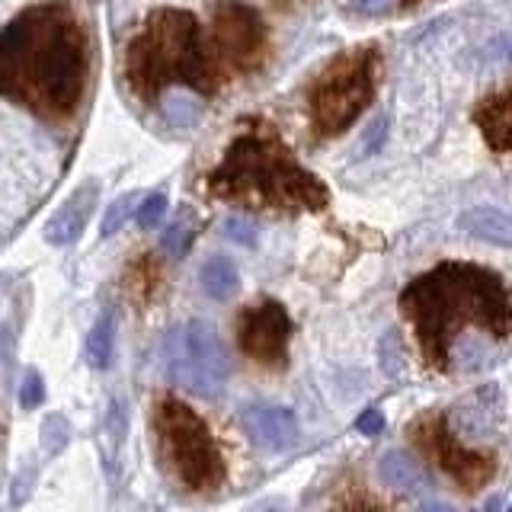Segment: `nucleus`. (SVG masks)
Masks as SVG:
<instances>
[{
  "label": "nucleus",
  "mask_w": 512,
  "mask_h": 512,
  "mask_svg": "<svg viewBox=\"0 0 512 512\" xmlns=\"http://www.w3.org/2000/svg\"><path fill=\"white\" fill-rule=\"evenodd\" d=\"M116 314L103 311L100 317L93 320L90 336H87V362L93 368H109L112 365V352H116Z\"/></svg>",
  "instance_id": "nucleus-19"
},
{
  "label": "nucleus",
  "mask_w": 512,
  "mask_h": 512,
  "mask_svg": "<svg viewBox=\"0 0 512 512\" xmlns=\"http://www.w3.org/2000/svg\"><path fill=\"white\" fill-rule=\"evenodd\" d=\"M224 234H228L240 247H256V224L247 221V218H240V215L224 221Z\"/></svg>",
  "instance_id": "nucleus-25"
},
{
  "label": "nucleus",
  "mask_w": 512,
  "mask_h": 512,
  "mask_svg": "<svg viewBox=\"0 0 512 512\" xmlns=\"http://www.w3.org/2000/svg\"><path fill=\"white\" fill-rule=\"evenodd\" d=\"M138 199H141L138 192H125V196H119L116 202H112V205L106 208V218H103V231H100V237L119 234V231L125 228V221L132 218V208H135Z\"/></svg>",
  "instance_id": "nucleus-21"
},
{
  "label": "nucleus",
  "mask_w": 512,
  "mask_h": 512,
  "mask_svg": "<svg viewBox=\"0 0 512 512\" xmlns=\"http://www.w3.org/2000/svg\"><path fill=\"white\" fill-rule=\"evenodd\" d=\"M458 228L477 240H487V244L512 247V218L503 215L500 208H490V205L468 208V212L458 215Z\"/></svg>",
  "instance_id": "nucleus-15"
},
{
  "label": "nucleus",
  "mask_w": 512,
  "mask_h": 512,
  "mask_svg": "<svg viewBox=\"0 0 512 512\" xmlns=\"http://www.w3.org/2000/svg\"><path fill=\"white\" fill-rule=\"evenodd\" d=\"M167 215V196H160V192H154V196H144L141 205H138V224L144 231H151L160 224V218Z\"/></svg>",
  "instance_id": "nucleus-23"
},
{
  "label": "nucleus",
  "mask_w": 512,
  "mask_h": 512,
  "mask_svg": "<svg viewBox=\"0 0 512 512\" xmlns=\"http://www.w3.org/2000/svg\"><path fill=\"white\" fill-rule=\"evenodd\" d=\"M100 199V183H84L71 192V199L64 202L58 212L48 218L45 224V240L52 247H71L77 244L80 237L87 231V221L93 215V205Z\"/></svg>",
  "instance_id": "nucleus-12"
},
{
  "label": "nucleus",
  "mask_w": 512,
  "mask_h": 512,
  "mask_svg": "<svg viewBox=\"0 0 512 512\" xmlns=\"http://www.w3.org/2000/svg\"><path fill=\"white\" fill-rule=\"evenodd\" d=\"M208 192L269 212H317L327 205V186L269 128H247L231 141L208 173Z\"/></svg>",
  "instance_id": "nucleus-3"
},
{
  "label": "nucleus",
  "mask_w": 512,
  "mask_h": 512,
  "mask_svg": "<svg viewBox=\"0 0 512 512\" xmlns=\"http://www.w3.org/2000/svg\"><path fill=\"white\" fill-rule=\"evenodd\" d=\"M378 474L381 480L388 484L391 490L397 493H423L429 487V480L423 474V468L416 464L410 455L404 452H388V455H381L378 461Z\"/></svg>",
  "instance_id": "nucleus-16"
},
{
  "label": "nucleus",
  "mask_w": 512,
  "mask_h": 512,
  "mask_svg": "<svg viewBox=\"0 0 512 512\" xmlns=\"http://www.w3.org/2000/svg\"><path fill=\"white\" fill-rule=\"evenodd\" d=\"M240 423H244L247 436L253 445H260L263 452H288L298 436V416L288 407H276V404H250L240 410Z\"/></svg>",
  "instance_id": "nucleus-11"
},
{
  "label": "nucleus",
  "mask_w": 512,
  "mask_h": 512,
  "mask_svg": "<svg viewBox=\"0 0 512 512\" xmlns=\"http://www.w3.org/2000/svg\"><path fill=\"white\" fill-rule=\"evenodd\" d=\"M215 52L237 74H253L266 61L269 32L263 16L240 0L215 4Z\"/></svg>",
  "instance_id": "nucleus-9"
},
{
  "label": "nucleus",
  "mask_w": 512,
  "mask_h": 512,
  "mask_svg": "<svg viewBox=\"0 0 512 512\" xmlns=\"http://www.w3.org/2000/svg\"><path fill=\"white\" fill-rule=\"evenodd\" d=\"M279 4H282V7H292V4H295V0H279Z\"/></svg>",
  "instance_id": "nucleus-30"
},
{
  "label": "nucleus",
  "mask_w": 512,
  "mask_h": 512,
  "mask_svg": "<svg viewBox=\"0 0 512 512\" xmlns=\"http://www.w3.org/2000/svg\"><path fill=\"white\" fill-rule=\"evenodd\" d=\"M461 423H448L455 432H468L471 439H480L487 436V432H493L496 426H500L503 420V397H500V388L496 384H484L480 391H474L468 400H461V404L455 407ZM448 420V416H445Z\"/></svg>",
  "instance_id": "nucleus-13"
},
{
  "label": "nucleus",
  "mask_w": 512,
  "mask_h": 512,
  "mask_svg": "<svg viewBox=\"0 0 512 512\" xmlns=\"http://www.w3.org/2000/svg\"><path fill=\"white\" fill-rule=\"evenodd\" d=\"M42 400H45V378L39 372H26V378L20 384V404L26 410H36V407H42Z\"/></svg>",
  "instance_id": "nucleus-24"
},
{
  "label": "nucleus",
  "mask_w": 512,
  "mask_h": 512,
  "mask_svg": "<svg viewBox=\"0 0 512 512\" xmlns=\"http://www.w3.org/2000/svg\"><path fill=\"white\" fill-rule=\"evenodd\" d=\"M474 122L493 151L512 154V87L480 100L474 109Z\"/></svg>",
  "instance_id": "nucleus-14"
},
{
  "label": "nucleus",
  "mask_w": 512,
  "mask_h": 512,
  "mask_svg": "<svg viewBox=\"0 0 512 512\" xmlns=\"http://www.w3.org/2000/svg\"><path fill=\"white\" fill-rule=\"evenodd\" d=\"M199 20L189 10H154L125 48V87L138 103H154L170 87L218 90V68Z\"/></svg>",
  "instance_id": "nucleus-4"
},
{
  "label": "nucleus",
  "mask_w": 512,
  "mask_h": 512,
  "mask_svg": "<svg viewBox=\"0 0 512 512\" xmlns=\"http://www.w3.org/2000/svg\"><path fill=\"white\" fill-rule=\"evenodd\" d=\"M68 439H71V426H68V420L64 416H48V420L42 423V445L48 448L52 455H58L64 445H68Z\"/></svg>",
  "instance_id": "nucleus-22"
},
{
  "label": "nucleus",
  "mask_w": 512,
  "mask_h": 512,
  "mask_svg": "<svg viewBox=\"0 0 512 512\" xmlns=\"http://www.w3.org/2000/svg\"><path fill=\"white\" fill-rule=\"evenodd\" d=\"M292 340V317L279 301H260L237 320V343L253 362L266 368H282Z\"/></svg>",
  "instance_id": "nucleus-10"
},
{
  "label": "nucleus",
  "mask_w": 512,
  "mask_h": 512,
  "mask_svg": "<svg viewBox=\"0 0 512 512\" xmlns=\"http://www.w3.org/2000/svg\"><path fill=\"white\" fill-rule=\"evenodd\" d=\"M410 439L416 442V448L436 464V468L458 484V490L464 493H477L484 490L493 474H496V461L493 455L484 452H471L468 445H461L458 432L448 426L445 413H423L416 416L413 426L407 429Z\"/></svg>",
  "instance_id": "nucleus-8"
},
{
  "label": "nucleus",
  "mask_w": 512,
  "mask_h": 512,
  "mask_svg": "<svg viewBox=\"0 0 512 512\" xmlns=\"http://www.w3.org/2000/svg\"><path fill=\"white\" fill-rule=\"evenodd\" d=\"M160 109H164V119L173 128H196L205 112L196 90H189V87H170L160 93Z\"/></svg>",
  "instance_id": "nucleus-18"
},
{
  "label": "nucleus",
  "mask_w": 512,
  "mask_h": 512,
  "mask_svg": "<svg viewBox=\"0 0 512 512\" xmlns=\"http://www.w3.org/2000/svg\"><path fill=\"white\" fill-rule=\"evenodd\" d=\"M90 84V39L68 0L32 4L0 29V96L48 122L77 116Z\"/></svg>",
  "instance_id": "nucleus-1"
},
{
  "label": "nucleus",
  "mask_w": 512,
  "mask_h": 512,
  "mask_svg": "<svg viewBox=\"0 0 512 512\" xmlns=\"http://www.w3.org/2000/svg\"><path fill=\"white\" fill-rule=\"evenodd\" d=\"M378 90V52L375 48H352L333 58L314 77L308 90L311 125L320 138L343 135L356 122Z\"/></svg>",
  "instance_id": "nucleus-6"
},
{
  "label": "nucleus",
  "mask_w": 512,
  "mask_h": 512,
  "mask_svg": "<svg viewBox=\"0 0 512 512\" xmlns=\"http://www.w3.org/2000/svg\"><path fill=\"white\" fill-rule=\"evenodd\" d=\"M356 429L362 432V436H381V432H384V413L375 410V407H368L356 420Z\"/></svg>",
  "instance_id": "nucleus-27"
},
{
  "label": "nucleus",
  "mask_w": 512,
  "mask_h": 512,
  "mask_svg": "<svg viewBox=\"0 0 512 512\" xmlns=\"http://www.w3.org/2000/svg\"><path fill=\"white\" fill-rule=\"evenodd\" d=\"M384 138H388V119L378 116L372 125H368V132H365V138H362V144H359V154H362V157L375 154V151L381 148V144H384Z\"/></svg>",
  "instance_id": "nucleus-26"
},
{
  "label": "nucleus",
  "mask_w": 512,
  "mask_h": 512,
  "mask_svg": "<svg viewBox=\"0 0 512 512\" xmlns=\"http://www.w3.org/2000/svg\"><path fill=\"white\" fill-rule=\"evenodd\" d=\"M160 356H164V375L199 397H215L231 378L228 349H224V340L212 320L192 317L186 324L167 330Z\"/></svg>",
  "instance_id": "nucleus-7"
},
{
  "label": "nucleus",
  "mask_w": 512,
  "mask_h": 512,
  "mask_svg": "<svg viewBox=\"0 0 512 512\" xmlns=\"http://www.w3.org/2000/svg\"><path fill=\"white\" fill-rule=\"evenodd\" d=\"M192 234H196V218L192 215H180L176 218L170 228L164 231V250L170 253V256H180L186 253V247H189V240H192Z\"/></svg>",
  "instance_id": "nucleus-20"
},
{
  "label": "nucleus",
  "mask_w": 512,
  "mask_h": 512,
  "mask_svg": "<svg viewBox=\"0 0 512 512\" xmlns=\"http://www.w3.org/2000/svg\"><path fill=\"white\" fill-rule=\"evenodd\" d=\"M199 285L212 301H231L240 292V272L228 256H212V260L202 266Z\"/></svg>",
  "instance_id": "nucleus-17"
},
{
  "label": "nucleus",
  "mask_w": 512,
  "mask_h": 512,
  "mask_svg": "<svg viewBox=\"0 0 512 512\" xmlns=\"http://www.w3.org/2000/svg\"><path fill=\"white\" fill-rule=\"evenodd\" d=\"M420 4H423V0H397L400 10H410V7H420Z\"/></svg>",
  "instance_id": "nucleus-29"
},
{
  "label": "nucleus",
  "mask_w": 512,
  "mask_h": 512,
  "mask_svg": "<svg viewBox=\"0 0 512 512\" xmlns=\"http://www.w3.org/2000/svg\"><path fill=\"white\" fill-rule=\"evenodd\" d=\"M349 10L359 16H384L394 10V4L391 0H349Z\"/></svg>",
  "instance_id": "nucleus-28"
},
{
  "label": "nucleus",
  "mask_w": 512,
  "mask_h": 512,
  "mask_svg": "<svg viewBox=\"0 0 512 512\" xmlns=\"http://www.w3.org/2000/svg\"><path fill=\"white\" fill-rule=\"evenodd\" d=\"M400 311L413 324L423 359L436 372H452L455 343L464 330L490 340L512 336V292L500 272L477 263H439L400 292Z\"/></svg>",
  "instance_id": "nucleus-2"
},
{
  "label": "nucleus",
  "mask_w": 512,
  "mask_h": 512,
  "mask_svg": "<svg viewBox=\"0 0 512 512\" xmlns=\"http://www.w3.org/2000/svg\"><path fill=\"white\" fill-rule=\"evenodd\" d=\"M154 442L167 471L192 493H212L224 484V455L212 429L189 404L160 397L154 404Z\"/></svg>",
  "instance_id": "nucleus-5"
}]
</instances>
